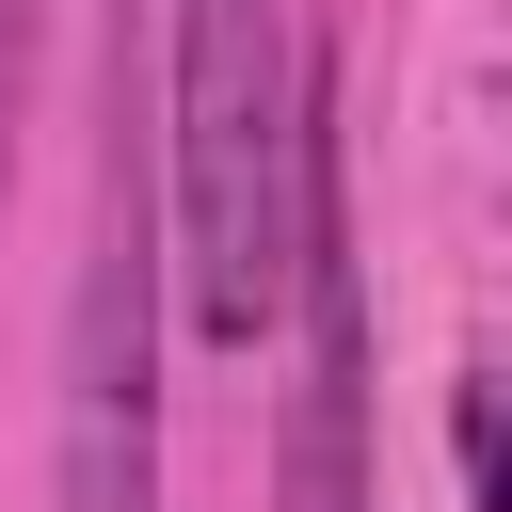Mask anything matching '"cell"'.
Segmentation results:
<instances>
[{
  "label": "cell",
  "mask_w": 512,
  "mask_h": 512,
  "mask_svg": "<svg viewBox=\"0 0 512 512\" xmlns=\"http://www.w3.org/2000/svg\"><path fill=\"white\" fill-rule=\"evenodd\" d=\"M160 160L144 112L112 96L96 160V240L64 288V384H48V512H160Z\"/></svg>",
  "instance_id": "obj_1"
},
{
  "label": "cell",
  "mask_w": 512,
  "mask_h": 512,
  "mask_svg": "<svg viewBox=\"0 0 512 512\" xmlns=\"http://www.w3.org/2000/svg\"><path fill=\"white\" fill-rule=\"evenodd\" d=\"M288 512H384L368 464V256H352V80L304 48V160H288Z\"/></svg>",
  "instance_id": "obj_2"
},
{
  "label": "cell",
  "mask_w": 512,
  "mask_h": 512,
  "mask_svg": "<svg viewBox=\"0 0 512 512\" xmlns=\"http://www.w3.org/2000/svg\"><path fill=\"white\" fill-rule=\"evenodd\" d=\"M448 464H464V512H512V448H496V368L448 384Z\"/></svg>",
  "instance_id": "obj_3"
}]
</instances>
